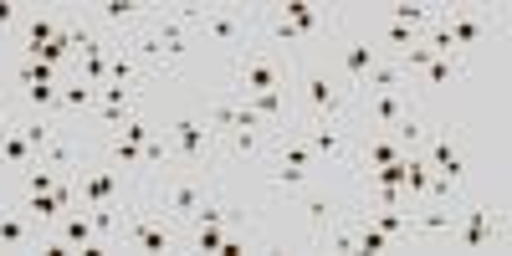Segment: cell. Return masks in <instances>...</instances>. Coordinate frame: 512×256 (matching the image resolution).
<instances>
[{
  "instance_id": "cell-14",
  "label": "cell",
  "mask_w": 512,
  "mask_h": 256,
  "mask_svg": "<svg viewBox=\"0 0 512 256\" xmlns=\"http://www.w3.org/2000/svg\"><path fill=\"white\" fill-rule=\"evenodd\" d=\"M297 205H303V216H308V236H318V231H328L333 221H344V216H349V200H338L323 180L297 195Z\"/></svg>"
},
{
  "instance_id": "cell-10",
  "label": "cell",
  "mask_w": 512,
  "mask_h": 256,
  "mask_svg": "<svg viewBox=\"0 0 512 256\" xmlns=\"http://www.w3.org/2000/svg\"><path fill=\"white\" fill-rule=\"evenodd\" d=\"M436 21L446 26V36H451V47L461 52V57H472L482 41L492 36V21L477 11V6H436Z\"/></svg>"
},
{
  "instance_id": "cell-19",
  "label": "cell",
  "mask_w": 512,
  "mask_h": 256,
  "mask_svg": "<svg viewBox=\"0 0 512 256\" xmlns=\"http://www.w3.org/2000/svg\"><path fill=\"white\" fill-rule=\"evenodd\" d=\"M31 164H36V149H31V144L21 139V128L11 123V128H6V134H0V175H6V180L16 185V180L26 175V169H31Z\"/></svg>"
},
{
  "instance_id": "cell-2",
  "label": "cell",
  "mask_w": 512,
  "mask_h": 256,
  "mask_svg": "<svg viewBox=\"0 0 512 256\" xmlns=\"http://www.w3.org/2000/svg\"><path fill=\"white\" fill-rule=\"evenodd\" d=\"M113 251H139V256H169V251H185V231L175 221H164L159 210L149 205L144 185L128 190L123 200V216H118V241Z\"/></svg>"
},
{
  "instance_id": "cell-16",
  "label": "cell",
  "mask_w": 512,
  "mask_h": 256,
  "mask_svg": "<svg viewBox=\"0 0 512 256\" xmlns=\"http://www.w3.org/2000/svg\"><path fill=\"white\" fill-rule=\"evenodd\" d=\"M262 164H267V169H262V185H267L272 195H292V200H297L308 185H318V180H323V175H313V169L287 164V159H272V154H267Z\"/></svg>"
},
{
  "instance_id": "cell-24",
  "label": "cell",
  "mask_w": 512,
  "mask_h": 256,
  "mask_svg": "<svg viewBox=\"0 0 512 256\" xmlns=\"http://www.w3.org/2000/svg\"><path fill=\"white\" fill-rule=\"evenodd\" d=\"M11 205H21L26 216H31V221L41 226V231H52V226H57V221L67 216V210H62V200H57L52 190H47V195H11Z\"/></svg>"
},
{
  "instance_id": "cell-21",
  "label": "cell",
  "mask_w": 512,
  "mask_h": 256,
  "mask_svg": "<svg viewBox=\"0 0 512 256\" xmlns=\"http://www.w3.org/2000/svg\"><path fill=\"white\" fill-rule=\"evenodd\" d=\"M379 21L405 26V31H425L436 21V0H395V6H379Z\"/></svg>"
},
{
  "instance_id": "cell-29",
  "label": "cell",
  "mask_w": 512,
  "mask_h": 256,
  "mask_svg": "<svg viewBox=\"0 0 512 256\" xmlns=\"http://www.w3.org/2000/svg\"><path fill=\"white\" fill-rule=\"evenodd\" d=\"M0 205H6V200H0Z\"/></svg>"
},
{
  "instance_id": "cell-1",
  "label": "cell",
  "mask_w": 512,
  "mask_h": 256,
  "mask_svg": "<svg viewBox=\"0 0 512 256\" xmlns=\"http://www.w3.org/2000/svg\"><path fill=\"white\" fill-rule=\"evenodd\" d=\"M292 103L303 123H349L354 93L338 82L323 52H308V57H292Z\"/></svg>"
},
{
  "instance_id": "cell-3",
  "label": "cell",
  "mask_w": 512,
  "mask_h": 256,
  "mask_svg": "<svg viewBox=\"0 0 512 256\" xmlns=\"http://www.w3.org/2000/svg\"><path fill=\"white\" fill-rule=\"evenodd\" d=\"M221 185V175H210V169H190V164H164L159 175L144 185L149 205L159 210L164 221H175L180 231L190 226V216L205 205V195Z\"/></svg>"
},
{
  "instance_id": "cell-25",
  "label": "cell",
  "mask_w": 512,
  "mask_h": 256,
  "mask_svg": "<svg viewBox=\"0 0 512 256\" xmlns=\"http://www.w3.org/2000/svg\"><path fill=\"white\" fill-rule=\"evenodd\" d=\"M128 200V195H123ZM123 200L118 205H88V216H93V231H98V246H103V256L113 251V241H118V216H123Z\"/></svg>"
},
{
  "instance_id": "cell-6",
  "label": "cell",
  "mask_w": 512,
  "mask_h": 256,
  "mask_svg": "<svg viewBox=\"0 0 512 256\" xmlns=\"http://www.w3.org/2000/svg\"><path fill=\"white\" fill-rule=\"evenodd\" d=\"M195 41H210V47H221L226 57L256 47V6H200Z\"/></svg>"
},
{
  "instance_id": "cell-9",
  "label": "cell",
  "mask_w": 512,
  "mask_h": 256,
  "mask_svg": "<svg viewBox=\"0 0 512 256\" xmlns=\"http://www.w3.org/2000/svg\"><path fill=\"white\" fill-rule=\"evenodd\" d=\"M415 154L431 164V169H441V175L461 180V185H466V175H472V159H466V134H461L456 123H436Z\"/></svg>"
},
{
  "instance_id": "cell-17",
  "label": "cell",
  "mask_w": 512,
  "mask_h": 256,
  "mask_svg": "<svg viewBox=\"0 0 512 256\" xmlns=\"http://www.w3.org/2000/svg\"><path fill=\"white\" fill-rule=\"evenodd\" d=\"M57 236H62V246L67 251H82V256H103V246H98V231H93V216H88V210H67V216L52 226Z\"/></svg>"
},
{
  "instance_id": "cell-13",
  "label": "cell",
  "mask_w": 512,
  "mask_h": 256,
  "mask_svg": "<svg viewBox=\"0 0 512 256\" xmlns=\"http://www.w3.org/2000/svg\"><path fill=\"white\" fill-rule=\"evenodd\" d=\"M461 77H472V57H436V62H425L420 72H410L420 103H431L436 93H446L451 82H461Z\"/></svg>"
},
{
  "instance_id": "cell-12",
  "label": "cell",
  "mask_w": 512,
  "mask_h": 256,
  "mask_svg": "<svg viewBox=\"0 0 512 256\" xmlns=\"http://www.w3.org/2000/svg\"><path fill=\"white\" fill-rule=\"evenodd\" d=\"M410 149L395 139V134H354V154H349V175H364V169H379V164H395V159H405Z\"/></svg>"
},
{
  "instance_id": "cell-20",
  "label": "cell",
  "mask_w": 512,
  "mask_h": 256,
  "mask_svg": "<svg viewBox=\"0 0 512 256\" xmlns=\"http://www.w3.org/2000/svg\"><path fill=\"white\" fill-rule=\"evenodd\" d=\"M200 113H205V123L216 128V134H231V128H241V123L251 118L246 98H236V93H221V98H210V103H200Z\"/></svg>"
},
{
  "instance_id": "cell-22",
  "label": "cell",
  "mask_w": 512,
  "mask_h": 256,
  "mask_svg": "<svg viewBox=\"0 0 512 256\" xmlns=\"http://www.w3.org/2000/svg\"><path fill=\"white\" fill-rule=\"evenodd\" d=\"M103 82H118V88L144 93V98H149V77H144V67L134 62V52H128V47H118V52H113V62H108V77H103Z\"/></svg>"
},
{
  "instance_id": "cell-15",
  "label": "cell",
  "mask_w": 512,
  "mask_h": 256,
  "mask_svg": "<svg viewBox=\"0 0 512 256\" xmlns=\"http://www.w3.org/2000/svg\"><path fill=\"white\" fill-rule=\"evenodd\" d=\"M41 246V226L26 216L21 205H0V251H36Z\"/></svg>"
},
{
  "instance_id": "cell-4",
  "label": "cell",
  "mask_w": 512,
  "mask_h": 256,
  "mask_svg": "<svg viewBox=\"0 0 512 256\" xmlns=\"http://www.w3.org/2000/svg\"><path fill=\"white\" fill-rule=\"evenodd\" d=\"M164 139H169V164H190V169H210V175H226L221 134L205 123L200 108L169 113V118H164Z\"/></svg>"
},
{
  "instance_id": "cell-5",
  "label": "cell",
  "mask_w": 512,
  "mask_h": 256,
  "mask_svg": "<svg viewBox=\"0 0 512 256\" xmlns=\"http://www.w3.org/2000/svg\"><path fill=\"white\" fill-rule=\"evenodd\" d=\"M231 62V82H226V93L236 98H251V93H292V57L287 52H272V47H246Z\"/></svg>"
},
{
  "instance_id": "cell-27",
  "label": "cell",
  "mask_w": 512,
  "mask_h": 256,
  "mask_svg": "<svg viewBox=\"0 0 512 256\" xmlns=\"http://www.w3.org/2000/svg\"><path fill=\"white\" fill-rule=\"evenodd\" d=\"M466 200V185L441 175V169H431V185H425V205H461Z\"/></svg>"
},
{
  "instance_id": "cell-18",
  "label": "cell",
  "mask_w": 512,
  "mask_h": 256,
  "mask_svg": "<svg viewBox=\"0 0 512 256\" xmlns=\"http://www.w3.org/2000/svg\"><path fill=\"white\" fill-rule=\"evenodd\" d=\"M98 103V88L93 82H82V77H62V88H57V118L72 123V118H88Z\"/></svg>"
},
{
  "instance_id": "cell-28",
  "label": "cell",
  "mask_w": 512,
  "mask_h": 256,
  "mask_svg": "<svg viewBox=\"0 0 512 256\" xmlns=\"http://www.w3.org/2000/svg\"><path fill=\"white\" fill-rule=\"evenodd\" d=\"M57 180H62V175H57V169L36 159V164L26 169V175L16 180V195H47V190H57Z\"/></svg>"
},
{
  "instance_id": "cell-7",
  "label": "cell",
  "mask_w": 512,
  "mask_h": 256,
  "mask_svg": "<svg viewBox=\"0 0 512 256\" xmlns=\"http://www.w3.org/2000/svg\"><path fill=\"white\" fill-rule=\"evenodd\" d=\"M149 0H98V6L82 11V21H88L98 36H108L113 47H128L144 26H149Z\"/></svg>"
},
{
  "instance_id": "cell-26",
  "label": "cell",
  "mask_w": 512,
  "mask_h": 256,
  "mask_svg": "<svg viewBox=\"0 0 512 256\" xmlns=\"http://www.w3.org/2000/svg\"><path fill=\"white\" fill-rule=\"evenodd\" d=\"M425 185H431V164L410 149V154H405V200H410V205H425Z\"/></svg>"
},
{
  "instance_id": "cell-23",
  "label": "cell",
  "mask_w": 512,
  "mask_h": 256,
  "mask_svg": "<svg viewBox=\"0 0 512 256\" xmlns=\"http://www.w3.org/2000/svg\"><path fill=\"white\" fill-rule=\"evenodd\" d=\"M16 128H21V139L41 154V149L62 134V118H52V113H16Z\"/></svg>"
},
{
  "instance_id": "cell-8",
  "label": "cell",
  "mask_w": 512,
  "mask_h": 256,
  "mask_svg": "<svg viewBox=\"0 0 512 256\" xmlns=\"http://www.w3.org/2000/svg\"><path fill=\"white\" fill-rule=\"evenodd\" d=\"M446 246H456V251H492V246H502V216L487 200H461V216H456V231H451Z\"/></svg>"
},
{
  "instance_id": "cell-11",
  "label": "cell",
  "mask_w": 512,
  "mask_h": 256,
  "mask_svg": "<svg viewBox=\"0 0 512 256\" xmlns=\"http://www.w3.org/2000/svg\"><path fill=\"white\" fill-rule=\"evenodd\" d=\"M297 134H303V144L318 154L323 169L349 164V154H354V123H303Z\"/></svg>"
}]
</instances>
